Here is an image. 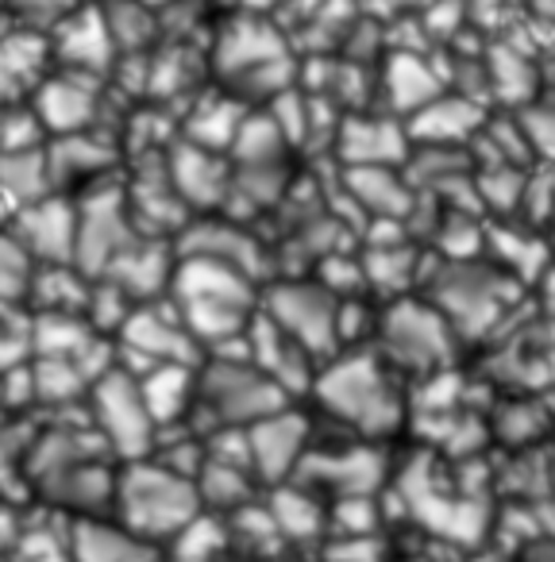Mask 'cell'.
I'll list each match as a JSON object with an SVG mask.
<instances>
[{"mask_svg": "<svg viewBox=\"0 0 555 562\" xmlns=\"http://www.w3.org/2000/svg\"><path fill=\"white\" fill-rule=\"evenodd\" d=\"M132 227L124 216V193H93L78 209V247H74V266L81 273H104L127 247H132Z\"/></svg>", "mask_w": 555, "mask_h": 562, "instance_id": "ba28073f", "label": "cell"}, {"mask_svg": "<svg viewBox=\"0 0 555 562\" xmlns=\"http://www.w3.org/2000/svg\"><path fill=\"white\" fill-rule=\"evenodd\" d=\"M120 355H140L147 362V370L155 367H197L201 359V347L186 331L181 316L166 313L155 305H135L132 316L120 328ZM143 370V374H147Z\"/></svg>", "mask_w": 555, "mask_h": 562, "instance_id": "52a82bcc", "label": "cell"}, {"mask_svg": "<svg viewBox=\"0 0 555 562\" xmlns=\"http://www.w3.org/2000/svg\"><path fill=\"white\" fill-rule=\"evenodd\" d=\"M35 262L24 250V243L12 232H0V305H16L27 297Z\"/></svg>", "mask_w": 555, "mask_h": 562, "instance_id": "d4e9b609", "label": "cell"}, {"mask_svg": "<svg viewBox=\"0 0 555 562\" xmlns=\"http://www.w3.org/2000/svg\"><path fill=\"white\" fill-rule=\"evenodd\" d=\"M266 321L306 355H324L340 339V305L324 285H278L266 301Z\"/></svg>", "mask_w": 555, "mask_h": 562, "instance_id": "5b68a950", "label": "cell"}, {"mask_svg": "<svg viewBox=\"0 0 555 562\" xmlns=\"http://www.w3.org/2000/svg\"><path fill=\"white\" fill-rule=\"evenodd\" d=\"M340 155L355 162V170H382V166L406 158V135L386 120H347L340 132Z\"/></svg>", "mask_w": 555, "mask_h": 562, "instance_id": "5bb4252c", "label": "cell"}, {"mask_svg": "<svg viewBox=\"0 0 555 562\" xmlns=\"http://www.w3.org/2000/svg\"><path fill=\"white\" fill-rule=\"evenodd\" d=\"M436 93V78L429 74V66L417 63L413 55H401L390 63V97L401 109H424Z\"/></svg>", "mask_w": 555, "mask_h": 562, "instance_id": "484cf974", "label": "cell"}, {"mask_svg": "<svg viewBox=\"0 0 555 562\" xmlns=\"http://www.w3.org/2000/svg\"><path fill=\"white\" fill-rule=\"evenodd\" d=\"M282 143H286V132L278 127L274 116H247L235 132L232 147L240 158H247L251 166H270L274 158L282 155Z\"/></svg>", "mask_w": 555, "mask_h": 562, "instance_id": "603a6c76", "label": "cell"}, {"mask_svg": "<svg viewBox=\"0 0 555 562\" xmlns=\"http://www.w3.org/2000/svg\"><path fill=\"white\" fill-rule=\"evenodd\" d=\"M352 189L370 212H390V216H398L409 201L406 189L398 186V178L386 170H375V166L370 170H352Z\"/></svg>", "mask_w": 555, "mask_h": 562, "instance_id": "4316f807", "label": "cell"}, {"mask_svg": "<svg viewBox=\"0 0 555 562\" xmlns=\"http://www.w3.org/2000/svg\"><path fill=\"white\" fill-rule=\"evenodd\" d=\"M240 124H243L240 104H232V101H204L201 109H197V116L189 120V135H193L197 147L220 150V147H227V143L235 139Z\"/></svg>", "mask_w": 555, "mask_h": 562, "instance_id": "7402d4cb", "label": "cell"}, {"mask_svg": "<svg viewBox=\"0 0 555 562\" xmlns=\"http://www.w3.org/2000/svg\"><path fill=\"white\" fill-rule=\"evenodd\" d=\"M529 127H532V139H536L547 155H555V112H532Z\"/></svg>", "mask_w": 555, "mask_h": 562, "instance_id": "f1b7e54d", "label": "cell"}, {"mask_svg": "<svg viewBox=\"0 0 555 562\" xmlns=\"http://www.w3.org/2000/svg\"><path fill=\"white\" fill-rule=\"evenodd\" d=\"M313 393L324 413L336 416L344 428L359 431L363 439H378L401 420V397L390 382V367L370 355L340 359L313 378Z\"/></svg>", "mask_w": 555, "mask_h": 562, "instance_id": "7a4b0ae2", "label": "cell"}, {"mask_svg": "<svg viewBox=\"0 0 555 562\" xmlns=\"http://www.w3.org/2000/svg\"><path fill=\"white\" fill-rule=\"evenodd\" d=\"M247 454H251V467L258 470V477H282L286 470L298 467L301 451H306V439L309 428L301 416H293L290 408L282 413L266 416L258 420L255 428H247Z\"/></svg>", "mask_w": 555, "mask_h": 562, "instance_id": "8fae6325", "label": "cell"}, {"mask_svg": "<svg viewBox=\"0 0 555 562\" xmlns=\"http://www.w3.org/2000/svg\"><path fill=\"white\" fill-rule=\"evenodd\" d=\"M47 63V40L32 32H12L0 40V101H12L27 81L40 78Z\"/></svg>", "mask_w": 555, "mask_h": 562, "instance_id": "e0dca14e", "label": "cell"}, {"mask_svg": "<svg viewBox=\"0 0 555 562\" xmlns=\"http://www.w3.org/2000/svg\"><path fill=\"white\" fill-rule=\"evenodd\" d=\"M32 262L43 266H74V247H78V209L58 196H43V201L27 204L16 212V227H12Z\"/></svg>", "mask_w": 555, "mask_h": 562, "instance_id": "9c48e42d", "label": "cell"}, {"mask_svg": "<svg viewBox=\"0 0 555 562\" xmlns=\"http://www.w3.org/2000/svg\"><path fill=\"white\" fill-rule=\"evenodd\" d=\"M27 362H32V321L12 324L4 316L0 321V374H12Z\"/></svg>", "mask_w": 555, "mask_h": 562, "instance_id": "83f0119b", "label": "cell"}, {"mask_svg": "<svg viewBox=\"0 0 555 562\" xmlns=\"http://www.w3.org/2000/svg\"><path fill=\"white\" fill-rule=\"evenodd\" d=\"M12 4L24 12H47V9H55L58 0H12Z\"/></svg>", "mask_w": 555, "mask_h": 562, "instance_id": "f546056e", "label": "cell"}, {"mask_svg": "<svg viewBox=\"0 0 555 562\" xmlns=\"http://www.w3.org/2000/svg\"><path fill=\"white\" fill-rule=\"evenodd\" d=\"M55 47L74 70H86V74L104 70L112 58V35H109V24H104V12L81 9V12H74L70 20H63Z\"/></svg>", "mask_w": 555, "mask_h": 562, "instance_id": "9a60e30c", "label": "cell"}, {"mask_svg": "<svg viewBox=\"0 0 555 562\" xmlns=\"http://www.w3.org/2000/svg\"><path fill=\"white\" fill-rule=\"evenodd\" d=\"M482 124V112L467 101H436V104H424L421 116L413 120V135H424L432 143H444V139H463L470 135L475 127Z\"/></svg>", "mask_w": 555, "mask_h": 562, "instance_id": "44dd1931", "label": "cell"}, {"mask_svg": "<svg viewBox=\"0 0 555 562\" xmlns=\"http://www.w3.org/2000/svg\"><path fill=\"white\" fill-rule=\"evenodd\" d=\"M32 390L43 405H70L81 393L89 397V378L74 359H32Z\"/></svg>", "mask_w": 555, "mask_h": 562, "instance_id": "ffe728a7", "label": "cell"}, {"mask_svg": "<svg viewBox=\"0 0 555 562\" xmlns=\"http://www.w3.org/2000/svg\"><path fill=\"white\" fill-rule=\"evenodd\" d=\"M24 562H70V554H63V551H43V554H32V559H24Z\"/></svg>", "mask_w": 555, "mask_h": 562, "instance_id": "4dcf8cb0", "label": "cell"}, {"mask_svg": "<svg viewBox=\"0 0 555 562\" xmlns=\"http://www.w3.org/2000/svg\"><path fill=\"white\" fill-rule=\"evenodd\" d=\"M224 166H220L217 150H204L197 143H178V147L166 155V178L170 189L178 193L181 204H201L212 209L232 193V178H224Z\"/></svg>", "mask_w": 555, "mask_h": 562, "instance_id": "30bf717a", "label": "cell"}, {"mask_svg": "<svg viewBox=\"0 0 555 562\" xmlns=\"http://www.w3.org/2000/svg\"><path fill=\"white\" fill-rule=\"evenodd\" d=\"M89 428L104 451L124 462H140L155 451L158 428L143 405L140 382L120 367H112L89 385Z\"/></svg>", "mask_w": 555, "mask_h": 562, "instance_id": "277c9868", "label": "cell"}, {"mask_svg": "<svg viewBox=\"0 0 555 562\" xmlns=\"http://www.w3.org/2000/svg\"><path fill=\"white\" fill-rule=\"evenodd\" d=\"M70 562H155L151 543L109 520H81L70 536Z\"/></svg>", "mask_w": 555, "mask_h": 562, "instance_id": "4fadbf2b", "label": "cell"}, {"mask_svg": "<svg viewBox=\"0 0 555 562\" xmlns=\"http://www.w3.org/2000/svg\"><path fill=\"white\" fill-rule=\"evenodd\" d=\"M97 112V93L89 81L81 78H51L35 93V120L43 124V132L55 135H81L89 127Z\"/></svg>", "mask_w": 555, "mask_h": 562, "instance_id": "7c38bea8", "label": "cell"}, {"mask_svg": "<svg viewBox=\"0 0 555 562\" xmlns=\"http://www.w3.org/2000/svg\"><path fill=\"white\" fill-rule=\"evenodd\" d=\"M112 155L101 143H89L81 135H66L58 139V147L47 150V170L51 178H70V173H93L101 166H109Z\"/></svg>", "mask_w": 555, "mask_h": 562, "instance_id": "cb8c5ba5", "label": "cell"}, {"mask_svg": "<svg viewBox=\"0 0 555 562\" xmlns=\"http://www.w3.org/2000/svg\"><path fill=\"white\" fill-rule=\"evenodd\" d=\"M89 290H93V285H89L78 266H35L27 297L40 305V313L86 316Z\"/></svg>", "mask_w": 555, "mask_h": 562, "instance_id": "2e32d148", "label": "cell"}, {"mask_svg": "<svg viewBox=\"0 0 555 562\" xmlns=\"http://www.w3.org/2000/svg\"><path fill=\"white\" fill-rule=\"evenodd\" d=\"M447 344H452V324L417 301H401L382 316V351L390 355L393 367L432 370L444 362Z\"/></svg>", "mask_w": 555, "mask_h": 562, "instance_id": "8992f818", "label": "cell"}, {"mask_svg": "<svg viewBox=\"0 0 555 562\" xmlns=\"http://www.w3.org/2000/svg\"><path fill=\"white\" fill-rule=\"evenodd\" d=\"M278 58H282V43H278L274 32H266L258 20L235 24L232 32H227L224 47H220V66L232 74L255 70V66H274Z\"/></svg>", "mask_w": 555, "mask_h": 562, "instance_id": "d6986e66", "label": "cell"}, {"mask_svg": "<svg viewBox=\"0 0 555 562\" xmlns=\"http://www.w3.org/2000/svg\"><path fill=\"white\" fill-rule=\"evenodd\" d=\"M47 186H51V170H47V155H43V150L0 155V193L16 204V212L43 201Z\"/></svg>", "mask_w": 555, "mask_h": 562, "instance_id": "ac0fdd59", "label": "cell"}, {"mask_svg": "<svg viewBox=\"0 0 555 562\" xmlns=\"http://www.w3.org/2000/svg\"><path fill=\"white\" fill-rule=\"evenodd\" d=\"M282 408H290V393L278 390L251 359H212L197 370L189 413H204L217 428H255Z\"/></svg>", "mask_w": 555, "mask_h": 562, "instance_id": "3957f363", "label": "cell"}, {"mask_svg": "<svg viewBox=\"0 0 555 562\" xmlns=\"http://www.w3.org/2000/svg\"><path fill=\"white\" fill-rule=\"evenodd\" d=\"M112 508L120 528H127L143 543H158V539H178L201 516V493L193 477L155 459H140L116 474Z\"/></svg>", "mask_w": 555, "mask_h": 562, "instance_id": "6da1fadb", "label": "cell"}]
</instances>
